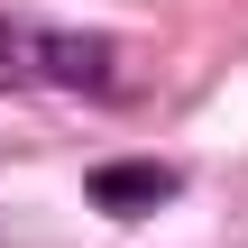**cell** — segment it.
I'll list each match as a JSON object with an SVG mask.
<instances>
[{"mask_svg": "<svg viewBox=\"0 0 248 248\" xmlns=\"http://www.w3.org/2000/svg\"><path fill=\"white\" fill-rule=\"evenodd\" d=\"M120 55L92 28H46V18H0V92H83L110 101Z\"/></svg>", "mask_w": 248, "mask_h": 248, "instance_id": "6da1fadb", "label": "cell"}, {"mask_svg": "<svg viewBox=\"0 0 248 248\" xmlns=\"http://www.w3.org/2000/svg\"><path fill=\"white\" fill-rule=\"evenodd\" d=\"M175 193H184V175H175L166 156H110V166L83 175V202H92L101 221H147V212H166Z\"/></svg>", "mask_w": 248, "mask_h": 248, "instance_id": "7a4b0ae2", "label": "cell"}]
</instances>
